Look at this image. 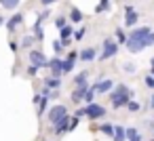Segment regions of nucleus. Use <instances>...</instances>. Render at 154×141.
Here are the masks:
<instances>
[{"label": "nucleus", "instance_id": "nucleus-1", "mask_svg": "<svg viewBox=\"0 0 154 141\" xmlns=\"http://www.w3.org/2000/svg\"><path fill=\"white\" fill-rule=\"evenodd\" d=\"M129 101H131V88H129L127 84H118V86L112 91V107H114V110L125 107Z\"/></svg>", "mask_w": 154, "mask_h": 141}, {"label": "nucleus", "instance_id": "nucleus-2", "mask_svg": "<svg viewBox=\"0 0 154 141\" xmlns=\"http://www.w3.org/2000/svg\"><path fill=\"white\" fill-rule=\"evenodd\" d=\"M116 53H118V42H114L112 38H106V40H103V53L99 55V59L106 61V59L114 57Z\"/></svg>", "mask_w": 154, "mask_h": 141}, {"label": "nucleus", "instance_id": "nucleus-3", "mask_svg": "<svg viewBox=\"0 0 154 141\" xmlns=\"http://www.w3.org/2000/svg\"><path fill=\"white\" fill-rule=\"evenodd\" d=\"M63 116H68V110H66V105H53V107L49 110V116H47V118H49V122L55 126V124H57V122H59Z\"/></svg>", "mask_w": 154, "mask_h": 141}, {"label": "nucleus", "instance_id": "nucleus-4", "mask_svg": "<svg viewBox=\"0 0 154 141\" xmlns=\"http://www.w3.org/2000/svg\"><path fill=\"white\" fill-rule=\"evenodd\" d=\"M85 110H87V116H89L91 120H97V118H101V116H106V110H103L101 105H97V103H93V101H91V103H89V105H87Z\"/></svg>", "mask_w": 154, "mask_h": 141}, {"label": "nucleus", "instance_id": "nucleus-5", "mask_svg": "<svg viewBox=\"0 0 154 141\" xmlns=\"http://www.w3.org/2000/svg\"><path fill=\"white\" fill-rule=\"evenodd\" d=\"M137 19H139V13H137L133 7H127V9H125V26L133 28V26L137 23Z\"/></svg>", "mask_w": 154, "mask_h": 141}, {"label": "nucleus", "instance_id": "nucleus-6", "mask_svg": "<svg viewBox=\"0 0 154 141\" xmlns=\"http://www.w3.org/2000/svg\"><path fill=\"white\" fill-rule=\"evenodd\" d=\"M30 61H32L34 65H38V68H40V65H47V63H49V61H47V57H45V55H42L40 51H30Z\"/></svg>", "mask_w": 154, "mask_h": 141}, {"label": "nucleus", "instance_id": "nucleus-7", "mask_svg": "<svg viewBox=\"0 0 154 141\" xmlns=\"http://www.w3.org/2000/svg\"><path fill=\"white\" fill-rule=\"evenodd\" d=\"M61 65H63V61H61V59H51V61L47 63V68H51V72H53V76H61V74H63V70H61Z\"/></svg>", "mask_w": 154, "mask_h": 141}, {"label": "nucleus", "instance_id": "nucleus-8", "mask_svg": "<svg viewBox=\"0 0 154 141\" xmlns=\"http://www.w3.org/2000/svg\"><path fill=\"white\" fill-rule=\"evenodd\" d=\"M68 128H70V118H68V116H63V118L55 124V133H57V135H61V133H66Z\"/></svg>", "mask_w": 154, "mask_h": 141}, {"label": "nucleus", "instance_id": "nucleus-9", "mask_svg": "<svg viewBox=\"0 0 154 141\" xmlns=\"http://www.w3.org/2000/svg\"><path fill=\"white\" fill-rule=\"evenodd\" d=\"M112 86H114V82H112V80H101V82H97V84H95V91H97V93H108Z\"/></svg>", "mask_w": 154, "mask_h": 141}, {"label": "nucleus", "instance_id": "nucleus-10", "mask_svg": "<svg viewBox=\"0 0 154 141\" xmlns=\"http://www.w3.org/2000/svg\"><path fill=\"white\" fill-rule=\"evenodd\" d=\"M114 141H127V128L122 126H114V135H112Z\"/></svg>", "mask_w": 154, "mask_h": 141}, {"label": "nucleus", "instance_id": "nucleus-11", "mask_svg": "<svg viewBox=\"0 0 154 141\" xmlns=\"http://www.w3.org/2000/svg\"><path fill=\"white\" fill-rule=\"evenodd\" d=\"M21 21H23V15H13V17H11V19H9V21H7L5 26H7V28H9V30L13 32V30H15V28H17V26H19Z\"/></svg>", "mask_w": 154, "mask_h": 141}, {"label": "nucleus", "instance_id": "nucleus-12", "mask_svg": "<svg viewBox=\"0 0 154 141\" xmlns=\"http://www.w3.org/2000/svg\"><path fill=\"white\" fill-rule=\"evenodd\" d=\"M82 61H93L97 55H95V49H85V51H80V55H78Z\"/></svg>", "mask_w": 154, "mask_h": 141}, {"label": "nucleus", "instance_id": "nucleus-13", "mask_svg": "<svg viewBox=\"0 0 154 141\" xmlns=\"http://www.w3.org/2000/svg\"><path fill=\"white\" fill-rule=\"evenodd\" d=\"M45 86H47V88H59V86H61L59 76H51V78H47V80H45Z\"/></svg>", "mask_w": 154, "mask_h": 141}, {"label": "nucleus", "instance_id": "nucleus-14", "mask_svg": "<svg viewBox=\"0 0 154 141\" xmlns=\"http://www.w3.org/2000/svg\"><path fill=\"white\" fill-rule=\"evenodd\" d=\"M150 32H152L150 28H137V30H133V32H131V38H146Z\"/></svg>", "mask_w": 154, "mask_h": 141}, {"label": "nucleus", "instance_id": "nucleus-15", "mask_svg": "<svg viewBox=\"0 0 154 141\" xmlns=\"http://www.w3.org/2000/svg\"><path fill=\"white\" fill-rule=\"evenodd\" d=\"M70 19H72L74 23H80V21H82L85 17H82V13H80L78 9H72V11H70Z\"/></svg>", "mask_w": 154, "mask_h": 141}, {"label": "nucleus", "instance_id": "nucleus-16", "mask_svg": "<svg viewBox=\"0 0 154 141\" xmlns=\"http://www.w3.org/2000/svg\"><path fill=\"white\" fill-rule=\"evenodd\" d=\"M127 139H129V141H141V135H139L135 128H127Z\"/></svg>", "mask_w": 154, "mask_h": 141}, {"label": "nucleus", "instance_id": "nucleus-17", "mask_svg": "<svg viewBox=\"0 0 154 141\" xmlns=\"http://www.w3.org/2000/svg\"><path fill=\"white\" fill-rule=\"evenodd\" d=\"M59 36H61V40H70V36H74V32H72V28H70V26H63Z\"/></svg>", "mask_w": 154, "mask_h": 141}, {"label": "nucleus", "instance_id": "nucleus-18", "mask_svg": "<svg viewBox=\"0 0 154 141\" xmlns=\"http://www.w3.org/2000/svg\"><path fill=\"white\" fill-rule=\"evenodd\" d=\"M110 9V0H99V4L95 7V13H103Z\"/></svg>", "mask_w": 154, "mask_h": 141}, {"label": "nucleus", "instance_id": "nucleus-19", "mask_svg": "<svg viewBox=\"0 0 154 141\" xmlns=\"http://www.w3.org/2000/svg\"><path fill=\"white\" fill-rule=\"evenodd\" d=\"M0 4H2L5 9H15L19 4V0H0Z\"/></svg>", "mask_w": 154, "mask_h": 141}, {"label": "nucleus", "instance_id": "nucleus-20", "mask_svg": "<svg viewBox=\"0 0 154 141\" xmlns=\"http://www.w3.org/2000/svg\"><path fill=\"white\" fill-rule=\"evenodd\" d=\"M74 84H87V72L78 74V76L74 78Z\"/></svg>", "mask_w": 154, "mask_h": 141}, {"label": "nucleus", "instance_id": "nucleus-21", "mask_svg": "<svg viewBox=\"0 0 154 141\" xmlns=\"http://www.w3.org/2000/svg\"><path fill=\"white\" fill-rule=\"evenodd\" d=\"M101 133H106L108 137H112L114 135V126L112 124H101Z\"/></svg>", "mask_w": 154, "mask_h": 141}, {"label": "nucleus", "instance_id": "nucleus-22", "mask_svg": "<svg viewBox=\"0 0 154 141\" xmlns=\"http://www.w3.org/2000/svg\"><path fill=\"white\" fill-rule=\"evenodd\" d=\"M116 40H118V42H122V44H127V36H125V32H122L120 28L116 30Z\"/></svg>", "mask_w": 154, "mask_h": 141}, {"label": "nucleus", "instance_id": "nucleus-23", "mask_svg": "<svg viewBox=\"0 0 154 141\" xmlns=\"http://www.w3.org/2000/svg\"><path fill=\"white\" fill-rule=\"evenodd\" d=\"M127 107H129V112H139V103H137V101H133V99L127 103Z\"/></svg>", "mask_w": 154, "mask_h": 141}, {"label": "nucleus", "instance_id": "nucleus-24", "mask_svg": "<svg viewBox=\"0 0 154 141\" xmlns=\"http://www.w3.org/2000/svg\"><path fill=\"white\" fill-rule=\"evenodd\" d=\"M85 32H87L85 28H80V30H76V32H74V40H82V38H85Z\"/></svg>", "mask_w": 154, "mask_h": 141}, {"label": "nucleus", "instance_id": "nucleus-25", "mask_svg": "<svg viewBox=\"0 0 154 141\" xmlns=\"http://www.w3.org/2000/svg\"><path fill=\"white\" fill-rule=\"evenodd\" d=\"M28 74H30V76H36V74H38V65H34V63H32V65L28 68Z\"/></svg>", "mask_w": 154, "mask_h": 141}, {"label": "nucleus", "instance_id": "nucleus-26", "mask_svg": "<svg viewBox=\"0 0 154 141\" xmlns=\"http://www.w3.org/2000/svg\"><path fill=\"white\" fill-rule=\"evenodd\" d=\"M146 86L154 88V76H152V74H150V76H146Z\"/></svg>", "mask_w": 154, "mask_h": 141}, {"label": "nucleus", "instance_id": "nucleus-27", "mask_svg": "<svg viewBox=\"0 0 154 141\" xmlns=\"http://www.w3.org/2000/svg\"><path fill=\"white\" fill-rule=\"evenodd\" d=\"M61 46H63V42H61V40L53 42V49H55V53H59V51H61Z\"/></svg>", "mask_w": 154, "mask_h": 141}, {"label": "nucleus", "instance_id": "nucleus-28", "mask_svg": "<svg viewBox=\"0 0 154 141\" xmlns=\"http://www.w3.org/2000/svg\"><path fill=\"white\" fill-rule=\"evenodd\" d=\"M125 72H127V74H133V72H135V65H133V63H127V65H125Z\"/></svg>", "mask_w": 154, "mask_h": 141}, {"label": "nucleus", "instance_id": "nucleus-29", "mask_svg": "<svg viewBox=\"0 0 154 141\" xmlns=\"http://www.w3.org/2000/svg\"><path fill=\"white\" fill-rule=\"evenodd\" d=\"M76 124H78V116L70 118V130H72V128H76Z\"/></svg>", "mask_w": 154, "mask_h": 141}, {"label": "nucleus", "instance_id": "nucleus-30", "mask_svg": "<svg viewBox=\"0 0 154 141\" xmlns=\"http://www.w3.org/2000/svg\"><path fill=\"white\" fill-rule=\"evenodd\" d=\"M55 26H57V28L61 30V28H63V26H68V23H66V19L61 17V19H57V21H55Z\"/></svg>", "mask_w": 154, "mask_h": 141}, {"label": "nucleus", "instance_id": "nucleus-31", "mask_svg": "<svg viewBox=\"0 0 154 141\" xmlns=\"http://www.w3.org/2000/svg\"><path fill=\"white\" fill-rule=\"evenodd\" d=\"M32 40H34L32 36H30V38H23V42H21V44H23V46H30V44H32Z\"/></svg>", "mask_w": 154, "mask_h": 141}, {"label": "nucleus", "instance_id": "nucleus-32", "mask_svg": "<svg viewBox=\"0 0 154 141\" xmlns=\"http://www.w3.org/2000/svg\"><path fill=\"white\" fill-rule=\"evenodd\" d=\"M76 116L80 118V116H87V110H76Z\"/></svg>", "mask_w": 154, "mask_h": 141}, {"label": "nucleus", "instance_id": "nucleus-33", "mask_svg": "<svg viewBox=\"0 0 154 141\" xmlns=\"http://www.w3.org/2000/svg\"><path fill=\"white\" fill-rule=\"evenodd\" d=\"M53 2H57V0H42V4L47 7V4H53Z\"/></svg>", "mask_w": 154, "mask_h": 141}, {"label": "nucleus", "instance_id": "nucleus-34", "mask_svg": "<svg viewBox=\"0 0 154 141\" xmlns=\"http://www.w3.org/2000/svg\"><path fill=\"white\" fill-rule=\"evenodd\" d=\"M150 107L154 110V95H152V99H150Z\"/></svg>", "mask_w": 154, "mask_h": 141}, {"label": "nucleus", "instance_id": "nucleus-35", "mask_svg": "<svg viewBox=\"0 0 154 141\" xmlns=\"http://www.w3.org/2000/svg\"><path fill=\"white\" fill-rule=\"evenodd\" d=\"M7 21H5V17H0V26H5Z\"/></svg>", "mask_w": 154, "mask_h": 141}, {"label": "nucleus", "instance_id": "nucleus-36", "mask_svg": "<svg viewBox=\"0 0 154 141\" xmlns=\"http://www.w3.org/2000/svg\"><path fill=\"white\" fill-rule=\"evenodd\" d=\"M150 63H152V72H154V57H152V61H150Z\"/></svg>", "mask_w": 154, "mask_h": 141}, {"label": "nucleus", "instance_id": "nucleus-37", "mask_svg": "<svg viewBox=\"0 0 154 141\" xmlns=\"http://www.w3.org/2000/svg\"><path fill=\"white\" fill-rule=\"evenodd\" d=\"M152 76H154V72H152Z\"/></svg>", "mask_w": 154, "mask_h": 141}]
</instances>
